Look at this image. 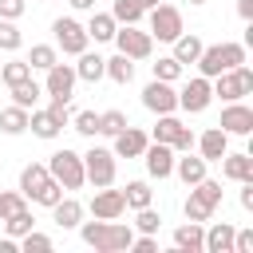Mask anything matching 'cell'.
<instances>
[{
  "mask_svg": "<svg viewBox=\"0 0 253 253\" xmlns=\"http://www.w3.org/2000/svg\"><path fill=\"white\" fill-rule=\"evenodd\" d=\"M202 253H233V225H213L206 237H202Z\"/></svg>",
  "mask_w": 253,
  "mask_h": 253,
  "instance_id": "cell-22",
  "label": "cell"
},
{
  "mask_svg": "<svg viewBox=\"0 0 253 253\" xmlns=\"http://www.w3.org/2000/svg\"><path fill=\"white\" fill-rule=\"evenodd\" d=\"M210 99H213V87H210V79H206V75H202V79H190V83L178 91V107H182V111H190V115L206 111V107H210Z\"/></svg>",
  "mask_w": 253,
  "mask_h": 253,
  "instance_id": "cell-13",
  "label": "cell"
},
{
  "mask_svg": "<svg viewBox=\"0 0 253 253\" xmlns=\"http://www.w3.org/2000/svg\"><path fill=\"white\" fill-rule=\"evenodd\" d=\"M32 225H36V217H32V210H28V206H20L16 213H8V217H4V229H8V237H20V233H28Z\"/></svg>",
  "mask_w": 253,
  "mask_h": 253,
  "instance_id": "cell-34",
  "label": "cell"
},
{
  "mask_svg": "<svg viewBox=\"0 0 253 253\" xmlns=\"http://www.w3.org/2000/svg\"><path fill=\"white\" fill-rule=\"evenodd\" d=\"M142 107H146V111H154V115H170V111L178 107V91H174L170 83L154 79V83H146V87H142Z\"/></svg>",
  "mask_w": 253,
  "mask_h": 253,
  "instance_id": "cell-12",
  "label": "cell"
},
{
  "mask_svg": "<svg viewBox=\"0 0 253 253\" xmlns=\"http://www.w3.org/2000/svg\"><path fill=\"white\" fill-rule=\"evenodd\" d=\"M71 91H75V67L51 63L47 67V95H51V103H67Z\"/></svg>",
  "mask_w": 253,
  "mask_h": 253,
  "instance_id": "cell-14",
  "label": "cell"
},
{
  "mask_svg": "<svg viewBox=\"0 0 253 253\" xmlns=\"http://www.w3.org/2000/svg\"><path fill=\"white\" fill-rule=\"evenodd\" d=\"M154 4H162V0H146V8H154Z\"/></svg>",
  "mask_w": 253,
  "mask_h": 253,
  "instance_id": "cell-52",
  "label": "cell"
},
{
  "mask_svg": "<svg viewBox=\"0 0 253 253\" xmlns=\"http://www.w3.org/2000/svg\"><path fill=\"white\" fill-rule=\"evenodd\" d=\"M154 142H166V146H174V150H190V146H194V130H190L182 119H174V115H158Z\"/></svg>",
  "mask_w": 253,
  "mask_h": 253,
  "instance_id": "cell-10",
  "label": "cell"
},
{
  "mask_svg": "<svg viewBox=\"0 0 253 253\" xmlns=\"http://www.w3.org/2000/svg\"><path fill=\"white\" fill-rule=\"evenodd\" d=\"M213 95L217 99H225V103H233V99H241V95H249L253 91V71L245 67V63H237V67H229V71H221V75H213Z\"/></svg>",
  "mask_w": 253,
  "mask_h": 253,
  "instance_id": "cell-5",
  "label": "cell"
},
{
  "mask_svg": "<svg viewBox=\"0 0 253 253\" xmlns=\"http://www.w3.org/2000/svg\"><path fill=\"white\" fill-rule=\"evenodd\" d=\"M198 146H202V158H206V162H221V154L229 150V134H225L221 126H210V130L198 138Z\"/></svg>",
  "mask_w": 253,
  "mask_h": 253,
  "instance_id": "cell-20",
  "label": "cell"
},
{
  "mask_svg": "<svg viewBox=\"0 0 253 253\" xmlns=\"http://www.w3.org/2000/svg\"><path fill=\"white\" fill-rule=\"evenodd\" d=\"M24 43V36H20V28L12 24V20H0V51H16Z\"/></svg>",
  "mask_w": 253,
  "mask_h": 253,
  "instance_id": "cell-41",
  "label": "cell"
},
{
  "mask_svg": "<svg viewBox=\"0 0 253 253\" xmlns=\"http://www.w3.org/2000/svg\"><path fill=\"white\" fill-rule=\"evenodd\" d=\"M190 4H206V0H190Z\"/></svg>",
  "mask_w": 253,
  "mask_h": 253,
  "instance_id": "cell-53",
  "label": "cell"
},
{
  "mask_svg": "<svg viewBox=\"0 0 253 253\" xmlns=\"http://www.w3.org/2000/svg\"><path fill=\"white\" fill-rule=\"evenodd\" d=\"M0 130H4V134H20V130H28V111L16 107V103L4 107V111H0Z\"/></svg>",
  "mask_w": 253,
  "mask_h": 253,
  "instance_id": "cell-31",
  "label": "cell"
},
{
  "mask_svg": "<svg viewBox=\"0 0 253 253\" xmlns=\"http://www.w3.org/2000/svg\"><path fill=\"white\" fill-rule=\"evenodd\" d=\"M130 249H134V253H154V249H158V241H154V233H142L138 241H130Z\"/></svg>",
  "mask_w": 253,
  "mask_h": 253,
  "instance_id": "cell-47",
  "label": "cell"
},
{
  "mask_svg": "<svg viewBox=\"0 0 253 253\" xmlns=\"http://www.w3.org/2000/svg\"><path fill=\"white\" fill-rule=\"evenodd\" d=\"M202 225L198 221H186V225H178L174 229V245L182 249V253H202Z\"/></svg>",
  "mask_w": 253,
  "mask_h": 253,
  "instance_id": "cell-25",
  "label": "cell"
},
{
  "mask_svg": "<svg viewBox=\"0 0 253 253\" xmlns=\"http://www.w3.org/2000/svg\"><path fill=\"white\" fill-rule=\"evenodd\" d=\"M24 16V0H0V20H16Z\"/></svg>",
  "mask_w": 253,
  "mask_h": 253,
  "instance_id": "cell-45",
  "label": "cell"
},
{
  "mask_svg": "<svg viewBox=\"0 0 253 253\" xmlns=\"http://www.w3.org/2000/svg\"><path fill=\"white\" fill-rule=\"evenodd\" d=\"M0 75H4V83H8V87H16V83L32 79V63H28V59H8Z\"/></svg>",
  "mask_w": 253,
  "mask_h": 253,
  "instance_id": "cell-35",
  "label": "cell"
},
{
  "mask_svg": "<svg viewBox=\"0 0 253 253\" xmlns=\"http://www.w3.org/2000/svg\"><path fill=\"white\" fill-rule=\"evenodd\" d=\"M20 249H24V253H47V249H51V237L28 229V233H20Z\"/></svg>",
  "mask_w": 253,
  "mask_h": 253,
  "instance_id": "cell-40",
  "label": "cell"
},
{
  "mask_svg": "<svg viewBox=\"0 0 253 253\" xmlns=\"http://www.w3.org/2000/svg\"><path fill=\"white\" fill-rule=\"evenodd\" d=\"M217 126H221L225 134H249V130H253V111L233 99V103L221 111V123H217Z\"/></svg>",
  "mask_w": 253,
  "mask_h": 253,
  "instance_id": "cell-17",
  "label": "cell"
},
{
  "mask_svg": "<svg viewBox=\"0 0 253 253\" xmlns=\"http://www.w3.org/2000/svg\"><path fill=\"white\" fill-rule=\"evenodd\" d=\"M83 174H87L91 186H111V182H115V150L91 146V150L83 154Z\"/></svg>",
  "mask_w": 253,
  "mask_h": 253,
  "instance_id": "cell-6",
  "label": "cell"
},
{
  "mask_svg": "<svg viewBox=\"0 0 253 253\" xmlns=\"http://www.w3.org/2000/svg\"><path fill=\"white\" fill-rule=\"evenodd\" d=\"M67 4H71V8H79V12H91V8H95V0H67Z\"/></svg>",
  "mask_w": 253,
  "mask_h": 253,
  "instance_id": "cell-51",
  "label": "cell"
},
{
  "mask_svg": "<svg viewBox=\"0 0 253 253\" xmlns=\"http://www.w3.org/2000/svg\"><path fill=\"white\" fill-rule=\"evenodd\" d=\"M115 16L111 12H91V24H87V40L103 43V40H115Z\"/></svg>",
  "mask_w": 253,
  "mask_h": 253,
  "instance_id": "cell-26",
  "label": "cell"
},
{
  "mask_svg": "<svg viewBox=\"0 0 253 253\" xmlns=\"http://www.w3.org/2000/svg\"><path fill=\"white\" fill-rule=\"evenodd\" d=\"M150 186L146 182H126V190H123V202H126V210H142V206H150Z\"/></svg>",
  "mask_w": 253,
  "mask_h": 253,
  "instance_id": "cell-33",
  "label": "cell"
},
{
  "mask_svg": "<svg viewBox=\"0 0 253 253\" xmlns=\"http://www.w3.org/2000/svg\"><path fill=\"white\" fill-rule=\"evenodd\" d=\"M115 43H119V51H123L126 59H146V55L154 51V36L142 32V28H134V24L115 28Z\"/></svg>",
  "mask_w": 253,
  "mask_h": 253,
  "instance_id": "cell-8",
  "label": "cell"
},
{
  "mask_svg": "<svg viewBox=\"0 0 253 253\" xmlns=\"http://www.w3.org/2000/svg\"><path fill=\"white\" fill-rule=\"evenodd\" d=\"M182 75V63L174 59V55H162L158 63H154V79H162V83H174Z\"/></svg>",
  "mask_w": 253,
  "mask_h": 253,
  "instance_id": "cell-38",
  "label": "cell"
},
{
  "mask_svg": "<svg viewBox=\"0 0 253 253\" xmlns=\"http://www.w3.org/2000/svg\"><path fill=\"white\" fill-rule=\"evenodd\" d=\"M142 158H146L150 178H170V174H174V146H166V142H146Z\"/></svg>",
  "mask_w": 253,
  "mask_h": 253,
  "instance_id": "cell-15",
  "label": "cell"
},
{
  "mask_svg": "<svg viewBox=\"0 0 253 253\" xmlns=\"http://www.w3.org/2000/svg\"><path fill=\"white\" fill-rule=\"evenodd\" d=\"M237 63H245V43H213V47H202V55H198V67L206 79H213Z\"/></svg>",
  "mask_w": 253,
  "mask_h": 253,
  "instance_id": "cell-2",
  "label": "cell"
},
{
  "mask_svg": "<svg viewBox=\"0 0 253 253\" xmlns=\"http://www.w3.org/2000/svg\"><path fill=\"white\" fill-rule=\"evenodd\" d=\"M59 198H63V186H59L55 178H47V182H43V186L32 194V202H36V206H55Z\"/></svg>",
  "mask_w": 253,
  "mask_h": 253,
  "instance_id": "cell-37",
  "label": "cell"
},
{
  "mask_svg": "<svg viewBox=\"0 0 253 253\" xmlns=\"http://www.w3.org/2000/svg\"><path fill=\"white\" fill-rule=\"evenodd\" d=\"M182 32H186V28H182V12H178L174 4H154V8H150V36H154V40L174 43Z\"/></svg>",
  "mask_w": 253,
  "mask_h": 253,
  "instance_id": "cell-7",
  "label": "cell"
},
{
  "mask_svg": "<svg viewBox=\"0 0 253 253\" xmlns=\"http://www.w3.org/2000/svg\"><path fill=\"white\" fill-rule=\"evenodd\" d=\"M47 178H51V174H47V166L32 162V166H24V170H20V190H24L28 198H32V194H36V190H40V186H43Z\"/></svg>",
  "mask_w": 253,
  "mask_h": 253,
  "instance_id": "cell-32",
  "label": "cell"
},
{
  "mask_svg": "<svg viewBox=\"0 0 253 253\" xmlns=\"http://www.w3.org/2000/svg\"><path fill=\"white\" fill-rule=\"evenodd\" d=\"M79 233H83V241H87L91 249H99V253H123V249H130V241H134L130 225H119L115 217H111V221H103V217L83 221Z\"/></svg>",
  "mask_w": 253,
  "mask_h": 253,
  "instance_id": "cell-1",
  "label": "cell"
},
{
  "mask_svg": "<svg viewBox=\"0 0 253 253\" xmlns=\"http://www.w3.org/2000/svg\"><path fill=\"white\" fill-rule=\"evenodd\" d=\"M174 174H178L186 186H194V182L206 178V158H194V154L186 150V158H174Z\"/></svg>",
  "mask_w": 253,
  "mask_h": 253,
  "instance_id": "cell-24",
  "label": "cell"
},
{
  "mask_svg": "<svg viewBox=\"0 0 253 253\" xmlns=\"http://www.w3.org/2000/svg\"><path fill=\"white\" fill-rule=\"evenodd\" d=\"M237 16L249 20V16H253V0H237Z\"/></svg>",
  "mask_w": 253,
  "mask_h": 253,
  "instance_id": "cell-49",
  "label": "cell"
},
{
  "mask_svg": "<svg viewBox=\"0 0 253 253\" xmlns=\"http://www.w3.org/2000/svg\"><path fill=\"white\" fill-rule=\"evenodd\" d=\"M103 75H111V79H115L119 87H126V83L134 79V63H130V59H126V55L119 51L115 59H107V67H103Z\"/></svg>",
  "mask_w": 253,
  "mask_h": 253,
  "instance_id": "cell-30",
  "label": "cell"
},
{
  "mask_svg": "<svg viewBox=\"0 0 253 253\" xmlns=\"http://www.w3.org/2000/svg\"><path fill=\"white\" fill-rule=\"evenodd\" d=\"M28 63H32V67H40V71H47L51 63H59V55H55V47H51V43H36V47H32V55H28Z\"/></svg>",
  "mask_w": 253,
  "mask_h": 253,
  "instance_id": "cell-36",
  "label": "cell"
},
{
  "mask_svg": "<svg viewBox=\"0 0 253 253\" xmlns=\"http://www.w3.org/2000/svg\"><path fill=\"white\" fill-rule=\"evenodd\" d=\"M71 126H75L79 134L91 138V134H99V115H95V111H79V115L71 119Z\"/></svg>",
  "mask_w": 253,
  "mask_h": 253,
  "instance_id": "cell-42",
  "label": "cell"
},
{
  "mask_svg": "<svg viewBox=\"0 0 253 253\" xmlns=\"http://www.w3.org/2000/svg\"><path fill=\"white\" fill-rule=\"evenodd\" d=\"M20 206H24V198H20L16 190H0V221H4L8 213H16Z\"/></svg>",
  "mask_w": 253,
  "mask_h": 253,
  "instance_id": "cell-44",
  "label": "cell"
},
{
  "mask_svg": "<svg viewBox=\"0 0 253 253\" xmlns=\"http://www.w3.org/2000/svg\"><path fill=\"white\" fill-rule=\"evenodd\" d=\"M123 126H126V115H123V111H103V115H99V134H111V138H115Z\"/></svg>",
  "mask_w": 253,
  "mask_h": 253,
  "instance_id": "cell-39",
  "label": "cell"
},
{
  "mask_svg": "<svg viewBox=\"0 0 253 253\" xmlns=\"http://www.w3.org/2000/svg\"><path fill=\"white\" fill-rule=\"evenodd\" d=\"M16 249H20V245H16L12 237H0V253H16Z\"/></svg>",
  "mask_w": 253,
  "mask_h": 253,
  "instance_id": "cell-50",
  "label": "cell"
},
{
  "mask_svg": "<svg viewBox=\"0 0 253 253\" xmlns=\"http://www.w3.org/2000/svg\"><path fill=\"white\" fill-rule=\"evenodd\" d=\"M241 210H253V182H241Z\"/></svg>",
  "mask_w": 253,
  "mask_h": 253,
  "instance_id": "cell-48",
  "label": "cell"
},
{
  "mask_svg": "<svg viewBox=\"0 0 253 253\" xmlns=\"http://www.w3.org/2000/svg\"><path fill=\"white\" fill-rule=\"evenodd\" d=\"M123 210H126V202H123V190H107V186H99V194L91 198V213H95V217H103V221L119 217Z\"/></svg>",
  "mask_w": 253,
  "mask_h": 253,
  "instance_id": "cell-18",
  "label": "cell"
},
{
  "mask_svg": "<svg viewBox=\"0 0 253 253\" xmlns=\"http://www.w3.org/2000/svg\"><path fill=\"white\" fill-rule=\"evenodd\" d=\"M51 32H55V43H59L67 55H79V51H87V28H83L79 20H71V16H59V20L51 24Z\"/></svg>",
  "mask_w": 253,
  "mask_h": 253,
  "instance_id": "cell-11",
  "label": "cell"
},
{
  "mask_svg": "<svg viewBox=\"0 0 253 253\" xmlns=\"http://www.w3.org/2000/svg\"><path fill=\"white\" fill-rule=\"evenodd\" d=\"M134 225L142 229V233H158V225H162V217L150 210V206H142V210H134Z\"/></svg>",
  "mask_w": 253,
  "mask_h": 253,
  "instance_id": "cell-43",
  "label": "cell"
},
{
  "mask_svg": "<svg viewBox=\"0 0 253 253\" xmlns=\"http://www.w3.org/2000/svg\"><path fill=\"white\" fill-rule=\"evenodd\" d=\"M103 67H107V59H103V55H95V51H79V63H75V79L99 83V79H103Z\"/></svg>",
  "mask_w": 253,
  "mask_h": 253,
  "instance_id": "cell-23",
  "label": "cell"
},
{
  "mask_svg": "<svg viewBox=\"0 0 253 253\" xmlns=\"http://www.w3.org/2000/svg\"><path fill=\"white\" fill-rule=\"evenodd\" d=\"M47 174L63 186V190H79L83 182H87V174H83V154H75V150H55L51 154V162H47Z\"/></svg>",
  "mask_w": 253,
  "mask_h": 253,
  "instance_id": "cell-4",
  "label": "cell"
},
{
  "mask_svg": "<svg viewBox=\"0 0 253 253\" xmlns=\"http://www.w3.org/2000/svg\"><path fill=\"white\" fill-rule=\"evenodd\" d=\"M217 202H221V182L202 178V182H194V190H190L182 213H186V221H206V217L217 210Z\"/></svg>",
  "mask_w": 253,
  "mask_h": 253,
  "instance_id": "cell-3",
  "label": "cell"
},
{
  "mask_svg": "<svg viewBox=\"0 0 253 253\" xmlns=\"http://www.w3.org/2000/svg\"><path fill=\"white\" fill-rule=\"evenodd\" d=\"M51 210V221L55 225H63V229H75L79 225V217H83V206L75 202V198H59L55 206H47Z\"/></svg>",
  "mask_w": 253,
  "mask_h": 253,
  "instance_id": "cell-21",
  "label": "cell"
},
{
  "mask_svg": "<svg viewBox=\"0 0 253 253\" xmlns=\"http://www.w3.org/2000/svg\"><path fill=\"white\" fill-rule=\"evenodd\" d=\"M142 12H146V0H115V8H111L115 24H138Z\"/></svg>",
  "mask_w": 253,
  "mask_h": 253,
  "instance_id": "cell-29",
  "label": "cell"
},
{
  "mask_svg": "<svg viewBox=\"0 0 253 253\" xmlns=\"http://www.w3.org/2000/svg\"><path fill=\"white\" fill-rule=\"evenodd\" d=\"M40 95H43V87H40L36 79H24V83H16V87H12V103H16V107H24V111H36Z\"/></svg>",
  "mask_w": 253,
  "mask_h": 253,
  "instance_id": "cell-27",
  "label": "cell"
},
{
  "mask_svg": "<svg viewBox=\"0 0 253 253\" xmlns=\"http://www.w3.org/2000/svg\"><path fill=\"white\" fill-rule=\"evenodd\" d=\"M221 174L225 178H233V182H253V158L245 154V150H237V154H221Z\"/></svg>",
  "mask_w": 253,
  "mask_h": 253,
  "instance_id": "cell-19",
  "label": "cell"
},
{
  "mask_svg": "<svg viewBox=\"0 0 253 253\" xmlns=\"http://www.w3.org/2000/svg\"><path fill=\"white\" fill-rule=\"evenodd\" d=\"M233 253H253V233H249V229L233 233Z\"/></svg>",
  "mask_w": 253,
  "mask_h": 253,
  "instance_id": "cell-46",
  "label": "cell"
},
{
  "mask_svg": "<svg viewBox=\"0 0 253 253\" xmlns=\"http://www.w3.org/2000/svg\"><path fill=\"white\" fill-rule=\"evenodd\" d=\"M67 123V103H51L47 111H28V126L36 138H55Z\"/></svg>",
  "mask_w": 253,
  "mask_h": 253,
  "instance_id": "cell-9",
  "label": "cell"
},
{
  "mask_svg": "<svg viewBox=\"0 0 253 253\" xmlns=\"http://www.w3.org/2000/svg\"><path fill=\"white\" fill-rule=\"evenodd\" d=\"M198 55H202V40H198V36H186V32H182V36L174 40V59H178V63L186 67V63H198Z\"/></svg>",
  "mask_w": 253,
  "mask_h": 253,
  "instance_id": "cell-28",
  "label": "cell"
},
{
  "mask_svg": "<svg viewBox=\"0 0 253 253\" xmlns=\"http://www.w3.org/2000/svg\"><path fill=\"white\" fill-rule=\"evenodd\" d=\"M146 142H150L146 130H138V126L126 123V126L115 134V158H138V154L146 150Z\"/></svg>",
  "mask_w": 253,
  "mask_h": 253,
  "instance_id": "cell-16",
  "label": "cell"
}]
</instances>
